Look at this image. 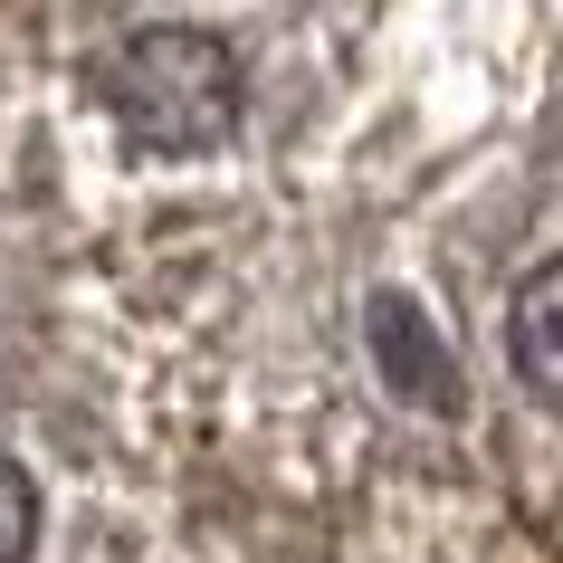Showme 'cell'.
I'll return each mask as SVG.
<instances>
[{"mask_svg": "<svg viewBox=\"0 0 563 563\" xmlns=\"http://www.w3.org/2000/svg\"><path fill=\"white\" fill-rule=\"evenodd\" d=\"M30 544H38V487L30 468L0 459V563H30Z\"/></svg>", "mask_w": 563, "mask_h": 563, "instance_id": "277c9868", "label": "cell"}, {"mask_svg": "<svg viewBox=\"0 0 563 563\" xmlns=\"http://www.w3.org/2000/svg\"><path fill=\"white\" fill-rule=\"evenodd\" d=\"M373 363H383V383L401 391V401H430V411H459V363H449V344L430 334V316H420L411 297H373Z\"/></svg>", "mask_w": 563, "mask_h": 563, "instance_id": "7a4b0ae2", "label": "cell"}, {"mask_svg": "<svg viewBox=\"0 0 563 563\" xmlns=\"http://www.w3.org/2000/svg\"><path fill=\"white\" fill-rule=\"evenodd\" d=\"M239 58L230 38L210 30H134L106 67V106H115V134L153 163H181V153H220L239 134Z\"/></svg>", "mask_w": 563, "mask_h": 563, "instance_id": "6da1fadb", "label": "cell"}, {"mask_svg": "<svg viewBox=\"0 0 563 563\" xmlns=\"http://www.w3.org/2000/svg\"><path fill=\"white\" fill-rule=\"evenodd\" d=\"M506 354H516L526 391H544V401L563 391V258L526 267V287L506 306Z\"/></svg>", "mask_w": 563, "mask_h": 563, "instance_id": "3957f363", "label": "cell"}]
</instances>
